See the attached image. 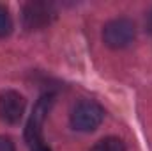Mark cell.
<instances>
[{
	"instance_id": "1",
	"label": "cell",
	"mask_w": 152,
	"mask_h": 151,
	"mask_svg": "<svg viewBox=\"0 0 152 151\" xmlns=\"http://www.w3.org/2000/svg\"><path fill=\"white\" fill-rule=\"evenodd\" d=\"M104 119V109L94 100H81L71 110V126L78 132H94Z\"/></svg>"
},
{
	"instance_id": "2",
	"label": "cell",
	"mask_w": 152,
	"mask_h": 151,
	"mask_svg": "<svg viewBox=\"0 0 152 151\" xmlns=\"http://www.w3.org/2000/svg\"><path fill=\"white\" fill-rule=\"evenodd\" d=\"M134 36H136V27L127 18H115L112 21H108L103 29L104 44L113 48V50H120V48L129 46L133 43Z\"/></svg>"
},
{
	"instance_id": "3",
	"label": "cell",
	"mask_w": 152,
	"mask_h": 151,
	"mask_svg": "<svg viewBox=\"0 0 152 151\" xmlns=\"http://www.w3.org/2000/svg\"><path fill=\"white\" fill-rule=\"evenodd\" d=\"M51 105H53V94H44L37 100V103L32 110V115L25 128V141L32 148L44 144L42 142V124H44L46 115L51 110Z\"/></svg>"
},
{
	"instance_id": "4",
	"label": "cell",
	"mask_w": 152,
	"mask_h": 151,
	"mask_svg": "<svg viewBox=\"0 0 152 151\" xmlns=\"http://www.w3.org/2000/svg\"><path fill=\"white\" fill-rule=\"evenodd\" d=\"M55 16V9L50 2H28L25 4L23 7V13H21V18H23V27L27 30H41L44 29L46 25L51 23Z\"/></svg>"
},
{
	"instance_id": "5",
	"label": "cell",
	"mask_w": 152,
	"mask_h": 151,
	"mask_svg": "<svg viewBox=\"0 0 152 151\" xmlns=\"http://www.w3.org/2000/svg\"><path fill=\"white\" fill-rule=\"evenodd\" d=\"M27 101L16 91H4L0 93V119L7 124H16L21 121L25 114Z\"/></svg>"
},
{
	"instance_id": "6",
	"label": "cell",
	"mask_w": 152,
	"mask_h": 151,
	"mask_svg": "<svg viewBox=\"0 0 152 151\" xmlns=\"http://www.w3.org/2000/svg\"><path fill=\"white\" fill-rule=\"evenodd\" d=\"M90 151H126V146L118 137H104L96 142Z\"/></svg>"
},
{
	"instance_id": "7",
	"label": "cell",
	"mask_w": 152,
	"mask_h": 151,
	"mask_svg": "<svg viewBox=\"0 0 152 151\" xmlns=\"http://www.w3.org/2000/svg\"><path fill=\"white\" fill-rule=\"evenodd\" d=\"M11 32H12V18H11V13L4 5H0V38H7Z\"/></svg>"
},
{
	"instance_id": "8",
	"label": "cell",
	"mask_w": 152,
	"mask_h": 151,
	"mask_svg": "<svg viewBox=\"0 0 152 151\" xmlns=\"http://www.w3.org/2000/svg\"><path fill=\"white\" fill-rule=\"evenodd\" d=\"M0 151H16L14 142H12V139H11V137L0 135Z\"/></svg>"
},
{
	"instance_id": "9",
	"label": "cell",
	"mask_w": 152,
	"mask_h": 151,
	"mask_svg": "<svg viewBox=\"0 0 152 151\" xmlns=\"http://www.w3.org/2000/svg\"><path fill=\"white\" fill-rule=\"evenodd\" d=\"M34 151H51V150H50L46 144H41V146H36V148H34Z\"/></svg>"
},
{
	"instance_id": "10",
	"label": "cell",
	"mask_w": 152,
	"mask_h": 151,
	"mask_svg": "<svg viewBox=\"0 0 152 151\" xmlns=\"http://www.w3.org/2000/svg\"><path fill=\"white\" fill-rule=\"evenodd\" d=\"M149 29L152 30V14H151V18H149Z\"/></svg>"
}]
</instances>
